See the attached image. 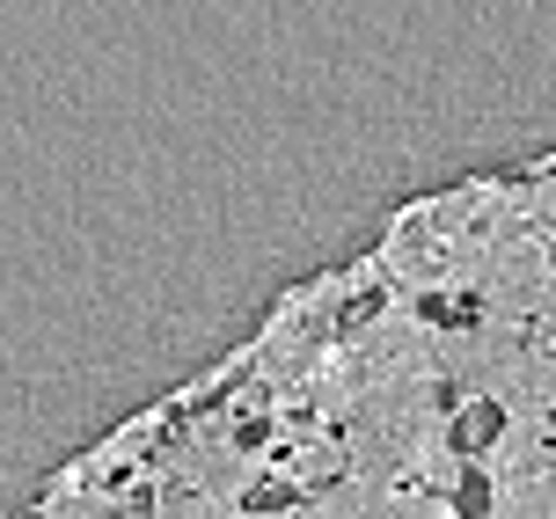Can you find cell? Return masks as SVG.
I'll return each mask as SVG.
<instances>
[{"label":"cell","mask_w":556,"mask_h":519,"mask_svg":"<svg viewBox=\"0 0 556 519\" xmlns=\"http://www.w3.org/2000/svg\"><path fill=\"white\" fill-rule=\"evenodd\" d=\"M498 425H505L498 403H469V410L454 417V446H462V454H483V446L498 439Z\"/></svg>","instance_id":"6da1fadb"},{"label":"cell","mask_w":556,"mask_h":519,"mask_svg":"<svg viewBox=\"0 0 556 519\" xmlns=\"http://www.w3.org/2000/svg\"><path fill=\"white\" fill-rule=\"evenodd\" d=\"M483 497H491V483H483V476H469V483H462V505H469V512H483Z\"/></svg>","instance_id":"3957f363"},{"label":"cell","mask_w":556,"mask_h":519,"mask_svg":"<svg viewBox=\"0 0 556 519\" xmlns=\"http://www.w3.org/2000/svg\"><path fill=\"white\" fill-rule=\"evenodd\" d=\"M286 497H293V491H286V483H264V491H256L250 505H256V512H278V505H286Z\"/></svg>","instance_id":"7a4b0ae2"}]
</instances>
